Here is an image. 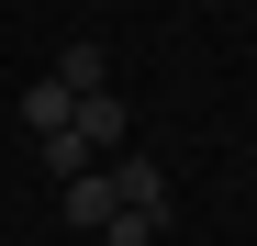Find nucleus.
I'll return each mask as SVG.
<instances>
[{
	"label": "nucleus",
	"mask_w": 257,
	"mask_h": 246,
	"mask_svg": "<svg viewBox=\"0 0 257 246\" xmlns=\"http://www.w3.org/2000/svg\"><path fill=\"white\" fill-rule=\"evenodd\" d=\"M112 201H123V213H168V168H157V157H112Z\"/></svg>",
	"instance_id": "obj_1"
},
{
	"label": "nucleus",
	"mask_w": 257,
	"mask_h": 246,
	"mask_svg": "<svg viewBox=\"0 0 257 246\" xmlns=\"http://www.w3.org/2000/svg\"><path fill=\"white\" fill-rule=\"evenodd\" d=\"M67 135L90 146V157H101V146H123V90H90V101H67Z\"/></svg>",
	"instance_id": "obj_2"
},
{
	"label": "nucleus",
	"mask_w": 257,
	"mask_h": 246,
	"mask_svg": "<svg viewBox=\"0 0 257 246\" xmlns=\"http://www.w3.org/2000/svg\"><path fill=\"white\" fill-rule=\"evenodd\" d=\"M45 78H56L67 101H90V90H112V56H101V45H67V56H56Z\"/></svg>",
	"instance_id": "obj_3"
},
{
	"label": "nucleus",
	"mask_w": 257,
	"mask_h": 246,
	"mask_svg": "<svg viewBox=\"0 0 257 246\" xmlns=\"http://www.w3.org/2000/svg\"><path fill=\"white\" fill-rule=\"evenodd\" d=\"M112 213H123V201H112V179H101V168H90V179H67V224H90V235H101Z\"/></svg>",
	"instance_id": "obj_4"
},
{
	"label": "nucleus",
	"mask_w": 257,
	"mask_h": 246,
	"mask_svg": "<svg viewBox=\"0 0 257 246\" xmlns=\"http://www.w3.org/2000/svg\"><path fill=\"white\" fill-rule=\"evenodd\" d=\"M56 123H67V90H56V78H34V90H23V135H56Z\"/></svg>",
	"instance_id": "obj_5"
},
{
	"label": "nucleus",
	"mask_w": 257,
	"mask_h": 246,
	"mask_svg": "<svg viewBox=\"0 0 257 246\" xmlns=\"http://www.w3.org/2000/svg\"><path fill=\"white\" fill-rule=\"evenodd\" d=\"M101 235H112V246H157V235H168V213H112Z\"/></svg>",
	"instance_id": "obj_6"
}]
</instances>
